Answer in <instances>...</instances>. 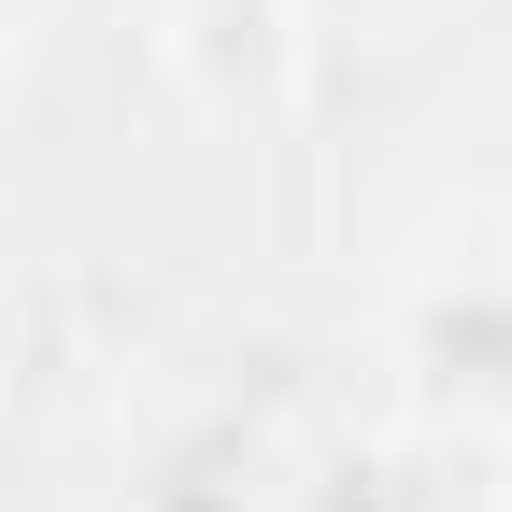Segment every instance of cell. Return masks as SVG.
Returning <instances> with one entry per match:
<instances>
[{
  "mask_svg": "<svg viewBox=\"0 0 512 512\" xmlns=\"http://www.w3.org/2000/svg\"><path fill=\"white\" fill-rule=\"evenodd\" d=\"M384 370H399V427L427 441H512V242H456L399 271L384 299Z\"/></svg>",
  "mask_w": 512,
  "mask_h": 512,
  "instance_id": "cell-1",
  "label": "cell"
},
{
  "mask_svg": "<svg viewBox=\"0 0 512 512\" xmlns=\"http://www.w3.org/2000/svg\"><path fill=\"white\" fill-rule=\"evenodd\" d=\"M157 57L200 128H271L299 86V0H171Z\"/></svg>",
  "mask_w": 512,
  "mask_h": 512,
  "instance_id": "cell-2",
  "label": "cell"
},
{
  "mask_svg": "<svg viewBox=\"0 0 512 512\" xmlns=\"http://www.w3.org/2000/svg\"><path fill=\"white\" fill-rule=\"evenodd\" d=\"M470 441H427V427H342V441H299L271 512H470L456 484Z\"/></svg>",
  "mask_w": 512,
  "mask_h": 512,
  "instance_id": "cell-3",
  "label": "cell"
},
{
  "mask_svg": "<svg viewBox=\"0 0 512 512\" xmlns=\"http://www.w3.org/2000/svg\"><path fill=\"white\" fill-rule=\"evenodd\" d=\"M271 484H285V441H256L242 413H200L143 456L128 512H271Z\"/></svg>",
  "mask_w": 512,
  "mask_h": 512,
  "instance_id": "cell-4",
  "label": "cell"
}]
</instances>
